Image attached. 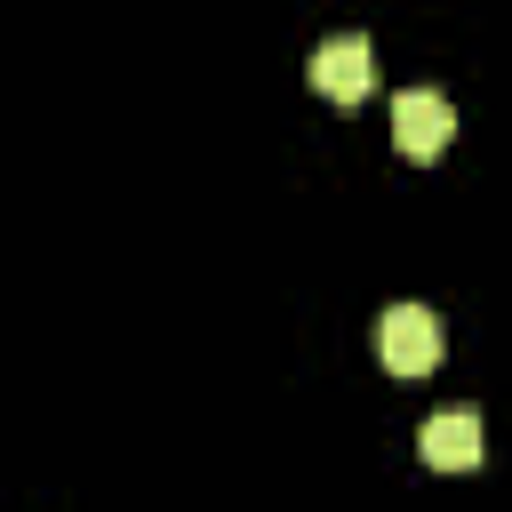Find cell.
Returning <instances> with one entry per match:
<instances>
[{
    "label": "cell",
    "mask_w": 512,
    "mask_h": 512,
    "mask_svg": "<svg viewBox=\"0 0 512 512\" xmlns=\"http://www.w3.org/2000/svg\"><path fill=\"white\" fill-rule=\"evenodd\" d=\"M312 88L328 96V104H360L368 88H376V48H368V32H336V40H320L312 48Z\"/></svg>",
    "instance_id": "cell-2"
},
{
    "label": "cell",
    "mask_w": 512,
    "mask_h": 512,
    "mask_svg": "<svg viewBox=\"0 0 512 512\" xmlns=\"http://www.w3.org/2000/svg\"><path fill=\"white\" fill-rule=\"evenodd\" d=\"M376 360L392 376H432L440 368V320L424 304H384L376 312Z\"/></svg>",
    "instance_id": "cell-1"
},
{
    "label": "cell",
    "mask_w": 512,
    "mask_h": 512,
    "mask_svg": "<svg viewBox=\"0 0 512 512\" xmlns=\"http://www.w3.org/2000/svg\"><path fill=\"white\" fill-rule=\"evenodd\" d=\"M416 448H424L432 472H472V464H480V408H440V416H424Z\"/></svg>",
    "instance_id": "cell-4"
},
{
    "label": "cell",
    "mask_w": 512,
    "mask_h": 512,
    "mask_svg": "<svg viewBox=\"0 0 512 512\" xmlns=\"http://www.w3.org/2000/svg\"><path fill=\"white\" fill-rule=\"evenodd\" d=\"M448 136H456V112H448L440 88H400L392 96V144H400V160H440Z\"/></svg>",
    "instance_id": "cell-3"
}]
</instances>
